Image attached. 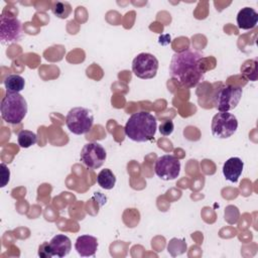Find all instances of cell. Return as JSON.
<instances>
[{
	"label": "cell",
	"mask_w": 258,
	"mask_h": 258,
	"mask_svg": "<svg viewBox=\"0 0 258 258\" xmlns=\"http://www.w3.org/2000/svg\"><path fill=\"white\" fill-rule=\"evenodd\" d=\"M22 35V24L17 17L2 14L0 17V40L2 43L18 41Z\"/></svg>",
	"instance_id": "30bf717a"
},
{
	"label": "cell",
	"mask_w": 258,
	"mask_h": 258,
	"mask_svg": "<svg viewBox=\"0 0 258 258\" xmlns=\"http://www.w3.org/2000/svg\"><path fill=\"white\" fill-rule=\"evenodd\" d=\"M17 141L20 147L29 148L37 142V135L29 130H21L17 135Z\"/></svg>",
	"instance_id": "e0dca14e"
},
{
	"label": "cell",
	"mask_w": 258,
	"mask_h": 258,
	"mask_svg": "<svg viewBox=\"0 0 258 258\" xmlns=\"http://www.w3.org/2000/svg\"><path fill=\"white\" fill-rule=\"evenodd\" d=\"M80 158L86 167L90 169H97L104 164L107 158V153L100 143L89 142L82 148Z\"/></svg>",
	"instance_id": "ba28073f"
},
{
	"label": "cell",
	"mask_w": 258,
	"mask_h": 258,
	"mask_svg": "<svg viewBox=\"0 0 258 258\" xmlns=\"http://www.w3.org/2000/svg\"><path fill=\"white\" fill-rule=\"evenodd\" d=\"M242 88L237 85H223L215 90L213 103L219 112H229L237 107L242 97Z\"/></svg>",
	"instance_id": "277c9868"
},
{
	"label": "cell",
	"mask_w": 258,
	"mask_h": 258,
	"mask_svg": "<svg viewBox=\"0 0 258 258\" xmlns=\"http://www.w3.org/2000/svg\"><path fill=\"white\" fill-rule=\"evenodd\" d=\"M155 174L163 180H173L180 172L179 159L171 154L159 156L154 164Z\"/></svg>",
	"instance_id": "9c48e42d"
},
{
	"label": "cell",
	"mask_w": 258,
	"mask_h": 258,
	"mask_svg": "<svg viewBox=\"0 0 258 258\" xmlns=\"http://www.w3.org/2000/svg\"><path fill=\"white\" fill-rule=\"evenodd\" d=\"M51 10L56 17L64 19L71 14L72 7L69 2H55Z\"/></svg>",
	"instance_id": "d6986e66"
},
{
	"label": "cell",
	"mask_w": 258,
	"mask_h": 258,
	"mask_svg": "<svg viewBox=\"0 0 258 258\" xmlns=\"http://www.w3.org/2000/svg\"><path fill=\"white\" fill-rule=\"evenodd\" d=\"M205 56L191 49L176 52L172 55L169 64V75L180 86L194 88L198 86L205 77Z\"/></svg>",
	"instance_id": "6da1fadb"
},
{
	"label": "cell",
	"mask_w": 258,
	"mask_h": 258,
	"mask_svg": "<svg viewBox=\"0 0 258 258\" xmlns=\"http://www.w3.org/2000/svg\"><path fill=\"white\" fill-rule=\"evenodd\" d=\"M156 128V118L149 112L140 111L129 117L124 131L126 136L135 142H147L154 138Z\"/></svg>",
	"instance_id": "7a4b0ae2"
},
{
	"label": "cell",
	"mask_w": 258,
	"mask_h": 258,
	"mask_svg": "<svg viewBox=\"0 0 258 258\" xmlns=\"http://www.w3.org/2000/svg\"><path fill=\"white\" fill-rule=\"evenodd\" d=\"M38 256L40 258H51V257H53L50 246H49V242H44L38 247Z\"/></svg>",
	"instance_id": "44dd1931"
},
{
	"label": "cell",
	"mask_w": 258,
	"mask_h": 258,
	"mask_svg": "<svg viewBox=\"0 0 258 258\" xmlns=\"http://www.w3.org/2000/svg\"><path fill=\"white\" fill-rule=\"evenodd\" d=\"M49 246L52 252L53 256H56L58 258L67 256L72 249V242L71 239L66 235H55L50 241Z\"/></svg>",
	"instance_id": "4fadbf2b"
},
{
	"label": "cell",
	"mask_w": 258,
	"mask_h": 258,
	"mask_svg": "<svg viewBox=\"0 0 258 258\" xmlns=\"http://www.w3.org/2000/svg\"><path fill=\"white\" fill-rule=\"evenodd\" d=\"M174 125L171 120H164L160 125H159V132L163 136H168L173 132Z\"/></svg>",
	"instance_id": "ffe728a7"
},
{
	"label": "cell",
	"mask_w": 258,
	"mask_h": 258,
	"mask_svg": "<svg viewBox=\"0 0 258 258\" xmlns=\"http://www.w3.org/2000/svg\"><path fill=\"white\" fill-rule=\"evenodd\" d=\"M98 184L105 189H112L116 184V176L109 168L102 169L97 175Z\"/></svg>",
	"instance_id": "2e32d148"
},
{
	"label": "cell",
	"mask_w": 258,
	"mask_h": 258,
	"mask_svg": "<svg viewBox=\"0 0 258 258\" xmlns=\"http://www.w3.org/2000/svg\"><path fill=\"white\" fill-rule=\"evenodd\" d=\"M2 119L9 124H19L27 113V103L19 93L7 92L0 106Z\"/></svg>",
	"instance_id": "3957f363"
},
{
	"label": "cell",
	"mask_w": 258,
	"mask_h": 258,
	"mask_svg": "<svg viewBox=\"0 0 258 258\" xmlns=\"http://www.w3.org/2000/svg\"><path fill=\"white\" fill-rule=\"evenodd\" d=\"M237 128L238 120L236 116L229 112H219L212 119V134L217 138H229L236 132Z\"/></svg>",
	"instance_id": "8992f818"
},
{
	"label": "cell",
	"mask_w": 258,
	"mask_h": 258,
	"mask_svg": "<svg viewBox=\"0 0 258 258\" xmlns=\"http://www.w3.org/2000/svg\"><path fill=\"white\" fill-rule=\"evenodd\" d=\"M258 13L251 7L242 8L237 15V24L240 29H252L257 25Z\"/></svg>",
	"instance_id": "5bb4252c"
},
{
	"label": "cell",
	"mask_w": 258,
	"mask_h": 258,
	"mask_svg": "<svg viewBox=\"0 0 258 258\" xmlns=\"http://www.w3.org/2000/svg\"><path fill=\"white\" fill-rule=\"evenodd\" d=\"M241 73L250 81L257 80V60L248 59L241 66Z\"/></svg>",
	"instance_id": "ac0fdd59"
},
{
	"label": "cell",
	"mask_w": 258,
	"mask_h": 258,
	"mask_svg": "<svg viewBox=\"0 0 258 258\" xmlns=\"http://www.w3.org/2000/svg\"><path fill=\"white\" fill-rule=\"evenodd\" d=\"M93 124V113L84 107H75L71 109L66 117V125L68 129L76 135L88 133L92 129Z\"/></svg>",
	"instance_id": "5b68a950"
},
{
	"label": "cell",
	"mask_w": 258,
	"mask_h": 258,
	"mask_svg": "<svg viewBox=\"0 0 258 258\" xmlns=\"http://www.w3.org/2000/svg\"><path fill=\"white\" fill-rule=\"evenodd\" d=\"M4 86L7 92L9 93H19L24 89L25 81L19 75H8L4 80Z\"/></svg>",
	"instance_id": "9a60e30c"
},
{
	"label": "cell",
	"mask_w": 258,
	"mask_h": 258,
	"mask_svg": "<svg viewBox=\"0 0 258 258\" xmlns=\"http://www.w3.org/2000/svg\"><path fill=\"white\" fill-rule=\"evenodd\" d=\"M244 168V162L239 157L229 158L223 165V174L231 182H237Z\"/></svg>",
	"instance_id": "7c38bea8"
},
{
	"label": "cell",
	"mask_w": 258,
	"mask_h": 258,
	"mask_svg": "<svg viewBox=\"0 0 258 258\" xmlns=\"http://www.w3.org/2000/svg\"><path fill=\"white\" fill-rule=\"evenodd\" d=\"M157 70H158V60L151 53L141 52L133 58L132 72L139 79H143V80L152 79L156 76Z\"/></svg>",
	"instance_id": "52a82bcc"
},
{
	"label": "cell",
	"mask_w": 258,
	"mask_h": 258,
	"mask_svg": "<svg viewBox=\"0 0 258 258\" xmlns=\"http://www.w3.org/2000/svg\"><path fill=\"white\" fill-rule=\"evenodd\" d=\"M10 179V170L5 163H1V187H4Z\"/></svg>",
	"instance_id": "7402d4cb"
},
{
	"label": "cell",
	"mask_w": 258,
	"mask_h": 258,
	"mask_svg": "<svg viewBox=\"0 0 258 258\" xmlns=\"http://www.w3.org/2000/svg\"><path fill=\"white\" fill-rule=\"evenodd\" d=\"M75 249L82 257L94 256L98 250V240L90 235H82L77 238Z\"/></svg>",
	"instance_id": "8fae6325"
}]
</instances>
